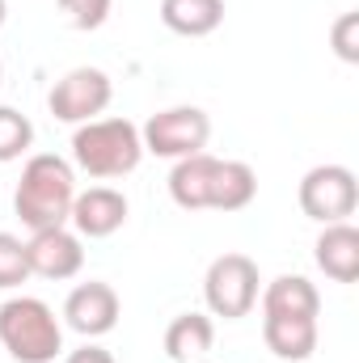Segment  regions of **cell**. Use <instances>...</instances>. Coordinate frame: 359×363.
I'll use <instances>...</instances> for the list:
<instances>
[{"mask_svg": "<svg viewBox=\"0 0 359 363\" xmlns=\"http://www.w3.org/2000/svg\"><path fill=\"white\" fill-rule=\"evenodd\" d=\"M72 199H77V169L55 157V152H34L21 165V178L13 190V211L30 233L43 228H64L72 216Z\"/></svg>", "mask_w": 359, "mask_h": 363, "instance_id": "1", "label": "cell"}, {"mask_svg": "<svg viewBox=\"0 0 359 363\" xmlns=\"http://www.w3.org/2000/svg\"><path fill=\"white\" fill-rule=\"evenodd\" d=\"M144 161V140L131 118H89L72 135V165L97 182L127 178Z\"/></svg>", "mask_w": 359, "mask_h": 363, "instance_id": "2", "label": "cell"}, {"mask_svg": "<svg viewBox=\"0 0 359 363\" xmlns=\"http://www.w3.org/2000/svg\"><path fill=\"white\" fill-rule=\"evenodd\" d=\"M0 347L17 363H55L64 351V325L38 296H13L0 304Z\"/></svg>", "mask_w": 359, "mask_h": 363, "instance_id": "3", "label": "cell"}, {"mask_svg": "<svg viewBox=\"0 0 359 363\" xmlns=\"http://www.w3.org/2000/svg\"><path fill=\"white\" fill-rule=\"evenodd\" d=\"M258 283H263L258 262L250 254H220L203 274V300H207L211 317L241 321L258 304Z\"/></svg>", "mask_w": 359, "mask_h": 363, "instance_id": "4", "label": "cell"}, {"mask_svg": "<svg viewBox=\"0 0 359 363\" xmlns=\"http://www.w3.org/2000/svg\"><path fill=\"white\" fill-rule=\"evenodd\" d=\"M140 140H144V152L165 157V161H182V157L207 152L211 118L199 106H170V110H157L140 127Z\"/></svg>", "mask_w": 359, "mask_h": 363, "instance_id": "5", "label": "cell"}, {"mask_svg": "<svg viewBox=\"0 0 359 363\" xmlns=\"http://www.w3.org/2000/svg\"><path fill=\"white\" fill-rule=\"evenodd\" d=\"M300 211L317 224H338V220H351L359 207V182L347 165H313L304 178H300Z\"/></svg>", "mask_w": 359, "mask_h": 363, "instance_id": "6", "label": "cell"}, {"mask_svg": "<svg viewBox=\"0 0 359 363\" xmlns=\"http://www.w3.org/2000/svg\"><path fill=\"white\" fill-rule=\"evenodd\" d=\"M110 97H114V85H110V77L101 68H72V72H64L51 85L47 106H51V114L60 123H77L81 127V123L97 118L110 106Z\"/></svg>", "mask_w": 359, "mask_h": 363, "instance_id": "7", "label": "cell"}, {"mask_svg": "<svg viewBox=\"0 0 359 363\" xmlns=\"http://www.w3.org/2000/svg\"><path fill=\"white\" fill-rule=\"evenodd\" d=\"M118 291L101 279H89V283H77L64 300V325L77 330L81 338H101L118 325Z\"/></svg>", "mask_w": 359, "mask_h": 363, "instance_id": "8", "label": "cell"}, {"mask_svg": "<svg viewBox=\"0 0 359 363\" xmlns=\"http://www.w3.org/2000/svg\"><path fill=\"white\" fill-rule=\"evenodd\" d=\"M26 262H30V274L51 279V283H64V279H77L81 274L85 250H81V237L68 224L64 228H43V233H30Z\"/></svg>", "mask_w": 359, "mask_h": 363, "instance_id": "9", "label": "cell"}, {"mask_svg": "<svg viewBox=\"0 0 359 363\" xmlns=\"http://www.w3.org/2000/svg\"><path fill=\"white\" fill-rule=\"evenodd\" d=\"M127 211L131 207H127L123 190H114V186H89V190H77L68 224L77 228V237L101 241V237H114L127 224Z\"/></svg>", "mask_w": 359, "mask_h": 363, "instance_id": "10", "label": "cell"}, {"mask_svg": "<svg viewBox=\"0 0 359 363\" xmlns=\"http://www.w3.org/2000/svg\"><path fill=\"white\" fill-rule=\"evenodd\" d=\"M313 250H317L313 258L326 271V279H334V283H355L359 279V228L351 220L321 224V237Z\"/></svg>", "mask_w": 359, "mask_h": 363, "instance_id": "11", "label": "cell"}, {"mask_svg": "<svg viewBox=\"0 0 359 363\" xmlns=\"http://www.w3.org/2000/svg\"><path fill=\"white\" fill-rule=\"evenodd\" d=\"M263 342L275 359L304 363L317 351V317H263Z\"/></svg>", "mask_w": 359, "mask_h": 363, "instance_id": "12", "label": "cell"}, {"mask_svg": "<svg viewBox=\"0 0 359 363\" xmlns=\"http://www.w3.org/2000/svg\"><path fill=\"white\" fill-rule=\"evenodd\" d=\"M263 317H317L321 313V296L304 274H279L258 291Z\"/></svg>", "mask_w": 359, "mask_h": 363, "instance_id": "13", "label": "cell"}, {"mask_svg": "<svg viewBox=\"0 0 359 363\" xmlns=\"http://www.w3.org/2000/svg\"><path fill=\"white\" fill-rule=\"evenodd\" d=\"M216 161L220 157H211V152H194V157L174 161V169H170V199L178 203L182 211H207Z\"/></svg>", "mask_w": 359, "mask_h": 363, "instance_id": "14", "label": "cell"}, {"mask_svg": "<svg viewBox=\"0 0 359 363\" xmlns=\"http://www.w3.org/2000/svg\"><path fill=\"white\" fill-rule=\"evenodd\" d=\"M258 194V174L245 161H216V178H211V199L207 211H241L250 207Z\"/></svg>", "mask_w": 359, "mask_h": 363, "instance_id": "15", "label": "cell"}, {"mask_svg": "<svg viewBox=\"0 0 359 363\" xmlns=\"http://www.w3.org/2000/svg\"><path fill=\"white\" fill-rule=\"evenodd\" d=\"M211 342H216V325H211V317H203V313H182V317L170 321V330H165V355L174 363L207 359Z\"/></svg>", "mask_w": 359, "mask_h": 363, "instance_id": "16", "label": "cell"}, {"mask_svg": "<svg viewBox=\"0 0 359 363\" xmlns=\"http://www.w3.org/2000/svg\"><path fill=\"white\" fill-rule=\"evenodd\" d=\"M161 21L182 38H207L224 21V0H161Z\"/></svg>", "mask_w": 359, "mask_h": 363, "instance_id": "17", "label": "cell"}, {"mask_svg": "<svg viewBox=\"0 0 359 363\" xmlns=\"http://www.w3.org/2000/svg\"><path fill=\"white\" fill-rule=\"evenodd\" d=\"M30 144H34V123H30L21 110L0 106V165L21 161V157L30 152Z\"/></svg>", "mask_w": 359, "mask_h": 363, "instance_id": "18", "label": "cell"}, {"mask_svg": "<svg viewBox=\"0 0 359 363\" xmlns=\"http://www.w3.org/2000/svg\"><path fill=\"white\" fill-rule=\"evenodd\" d=\"M30 279V262H26V241L13 233H0V291H13Z\"/></svg>", "mask_w": 359, "mask_h": 363, "instance_id": "19", "label": "cell"}, {"mask_svg": "<svg viewBox=\"0 0 359 363\" xmlns=\"http://www.w3.org/2000/svg\"><path fill=\"white\" fill-rule=\"evenodd\" d=\"M110 9H114V0H60V13L68 17L72 30H101Z\"/></svg>", "mask_w": 359, "mask_h": 363, "instance_id": "20", "label": "cell"}, {"mask_svg": "<svg viewBox=\"0 0 359 363\" xmlns=\"http://www.w3.org/2000/svg\"><path fill=\"white\" fill-rule=\"evenodd\" d=\"M330 47L343 64H359V13H343L330 26Z\"/></svg>", "mask_w": 359, "mask_h": 363, "instance_id": "21", "label": "cell"}, {"mask_svg": "<svg viewBox=\"0 0 359 363\" xmlns=\"http://www.w3.org/2000/svg\"><path fill=\"white\" fill-rule=\"evenodd\" d=\"M64 363H114V355H110L106 347H97V342H85L81 351H72Z\"/></svg>", "mask_w": 359, "mask_h": 363, "instance_id": "22", "label": "cell"}, {"mask_svg": "<svg viewBox=\"0 0 359 363\" xmlns=\"http://www.w3.org/2000/svg\"><path fill=\"white\" fill-rule=\"evenodd\" d=\"M4 17H9V4H4V0H0V26H4Z\"/></svg>", "mask_w": 359, "mask_h": 363, "instance_id": "23", "label": "cell"}, {"mask_svg": "<svg viewBox=\"0 0 359 363\" xmlns=\"http://www.w3.org/2000/svg\"><path fill=\"white\" fill-rule=\"evenodd\" d=\"M0 85H4V64H0Z\"/></svg>", "mask_w": 359, "mask_h": 363, "instance_id": "24", "label": "cell"}, {"mask_svg": "<svg viewBox=\"0 0 359 363\" xmlns=\"http://www.w3.org/2000/svg\"><path fill=\"white\" fill-rule=\"evenodd\" d=\"M199 363H207V359H199Z\"/></svg>", "mask_w": 359, "mask_h": 363, "instance_id": "25", "label": "cell"}]
</instances>
